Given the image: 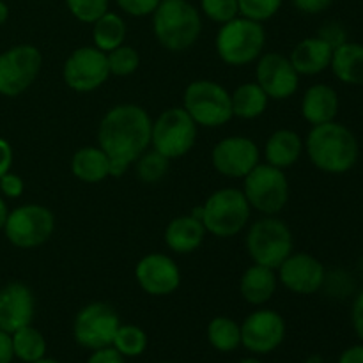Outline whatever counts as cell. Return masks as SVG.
Listing matches in <instances>:
<instances>
[{
	"label": "cell",
	"mask_w": 363,
	"mask_h": 363,
	"mask_svg": "<svg viewBox=\"0 0 363 363\" xmlns=\"http://www.w3.org/2000/svg\"><path fill=\"white\" fill-rule=\"evenodd\" d=\"M152 119L135 103H121L103 116L98 145L110 160V177H121L151 147Z\"/></svg>",
	"instance_id": "6da1fadb"
},
{
	"label": "cell",
	"mask_w": 363,
	"mask_h": 363,
	"mask_svg": "<svg viewBox=\"0 0 363 363\" xmlns=\"http://www.w3.org/2000/svg\"><path fill=\"white\" fill-rule=\"evenodd\" d=\"M303 149L315 169L332 176L353 170L360 158L357 135L337 121L312 126L303 140Z\"/></svg>",
	"instance_id": "7a4b0ae2"
},
{
	"label": "cell",
	"mask_w": 363,
	"mask_h": 363,
	"mask_svg": "<svg viewBox=\"0 0 363 363\" xmlns=\"http://www.w3.org/2000/svg\"><path fill=\"white\" fill-rule=\"evenodd\" d=\"M151 16L156 41L169 52H184L201 38V13L188 0H162Z\"/></svg>",
	"instance_id": "3957f363"
},
{
	"label": "cell",
	"mask_w": 363,
	"mask_h": 363,
	"mask_svg": "<svg viewBox=\"0 0 363 363\" xmlns=\"http://www.w3.org/2000/svg\"><path fill=\"white\" fill-rule=\"evenodd\" d=\"M264 25L245 16H236L227 23H222L216 32V55L227 66H248L264 53Z\"/></svg>",
	"instance_id": "277c9868"
},
{
	"label": "cell",
	"mask_w": 363,
	"mask_h": 363,
	"mask_svg": "<svg viewBox=\"0 0 363 363\" xmlns=\"http://www.w3.org/2000/svg\"><path fill=\"white\" fill-rule=\"evenodd\" d=\"M252 208L240 188H220L202 204V225L215 238L229 240L248 225Z\"/></svg>",
	"instance_id": "5b68a950"
},
{
	"label": "cell",
	"mask_w": 363,
	"mask_h": 363,
	"mask_svg": "<svg viewBox=\"0 0 363 363\" xmlns=\"http://www.w3.org/2000/svg\"><path fill=\"white\" fill-rule=\"evenodd\" d=\"M245 248L254 264L277 269L294 252V238L284 220L262 216L248 227Z\"/></svg>",
	"instance_id": "8992f818"
},
{
	"label": "cell",
	"mask_w": 363,
	"mask_h": 363,
	"mask_svg": "<svg viewBox=\"0 0 363 363\" xmlns=\"http://www.w3.org/2000/svg\"><path fill=\"white\" fill-rule=\"evenodd\" d=\"M183 108L201 128H220L233 119L230 92L215 80H194L183 94Z\"/></svg>",
	"instance_id": "52a82bcc"
},
{
	"label": "cell",
	"mask_w": 363,
	"mask_h": 363,
	"mask_svg": "<svg viewBox=\"0 0 363 363\" xmlns=\"http://www.w3.org/2000/svg\"><path fill=\"white\" fill-rule=\"evenodd\" d=\"M241 191L252 209L264 216H277L289 201V181L284 170L259 163L243 177Z\"/></svg>",
	"instance_id": "ba28073f"
},
{
	"label": "cell",
	"mask_w": 363,
	"mask_h": 363,
	"mask_svg": "<svg viewBox=\"0 0 363 363\" xmlns=\"http://www.w3.org/2000/svg\"><path fill=\"white\" fill-rule=\"evenodd\" d=\"M197 130L183 106L167 108L152 121L151 147L169 160L186 156L197 142Z\"/></svg>",
	"instance_id": "9c48e42d"
},
{
	"label": "cell",
	"mask_w": 363,
	"mask_h": 363,
	"mask_svg": "<svg viewBox=\"0 0 363 363\" xmlns=\"http://www.w3.org/2000/svg\"><path fill=\"white\" fill-rule=\"evenodd\" d=\"M4 234L13 247L30 250L45 245L55 230V216L52 209L41 204H23L11 209Z\"/></svg>",
	"instance_id": "30bf717a"
},
{
	"label": "cell",
	"mask_w": 363,
	"mask_h": 363,
	"mask_svg": "<svg viewBox=\"0 0 363 363\" xmlns=\"http://www.w3.org/2000/svg\"><path fill=\"white\" fill-rule=\"evenodd\" d=\"M43 67V53L34 45H16L0 52V96L18 98L35 80Z\"/></svg>",
	"instance_id": "8fae6325"
},
{
	"label": "cell",
	"mask_w": 363,
	"mask_h": 363,
	"mask_svg": "<svg viewBox=\"0 0 363 363\" xmlns=\"http://www.w3.org/2000/svg\"><path fill=\"white\" fill-rule=\"evenodd\" d=\"M121 318L112 305L105 301H92L78 311L73 321L74 342L89 351L112 346Z\"/></svg>",
	"instance_id": "7c38bea8"
},
{
	"label": "cell",
	"mask_w": 363,
	"mask_h": 363,
	"mask_svg": "<svg viewBox=\"0 0 363 363\" xmlns=\"http://www.w3.org/2000/svg\"><path fill=\"white\" fill-rule=\"evenodd\" d=\"M110 77L106 53L96 46L73 50L62 66L64 84L74 92H92L101 87Z\"/></svg>",
	"instance_id": "4fadbf2b"
},
{
	"label": "cell",
	"mask_w": 363,
	"mask_h": 363,
	"mask_svg": "<svg viewBox=\"0 0 363 363\" xmlns=\"http://www.w3.org/2000/svg\"><path fill=\"white\" fill-rule=\"evenodd\" d=\"M241 346L252 354H269L286 339V321L272 308H257L241 323Z\"/></svg>",
	"instance_id": "5bb4252c"
},
{
	"label": "cell",
	"mask_w": 363,
	"mask_h": 363,
	"mask_svg": "<svg viewBox=\"0 0 363 363\" xmlns=\"http://www.w3.org/2000/svg\"><path fill=\"white\" fill-rule=\"evenodd\" d=\"M261 163V151L252 138L233 135L213 147L211 165L220 176L229 179H243Z\"/></svg>",
	"instance_id": "9a60e30c"
},
{
	"label": "cell",
	"mask_w": 363,
	"mask_h": 363,
	"mask_svg": "<svg viewBox=\"0 0 363 363\" xmlns=\"http://www.w3.org/2000/svg\"><path fill=\"white\" fill-rule=\"evenodd\" d=\"M255 62V82L269 99L284 101L296 94L300 74L293 67L289 57L279 52H266Z\"/></svg>",
	"instance_id": "2e32d148"
},
{
	"label": "cell",
	"mask_w": 363,
	"mask_h": 363,
	"mask_svg": "<svg viewBox=\"0 0 363 363\" xmlns=\"http://www.w3.org/2000/svg\"><path fill=\"white\" fill-rule=\"evenodd\" d=\"M277 277L287 291L300 296L319 293L326 284L325 266L307 252H293L277 268Z\"/></svg>",
	"instance_id": "e0dca14e"
},
{
	"label": "cell",
	"mask_w": 363,
	"mask_h": 363,
	"mask_svg": "<svg viewBox=\"0 0 363 363\" xmlns=\"http://www.w3.org/2000/svg\"><path fill=\"white\" fill-rule=\"evenodd\" d=\"M135 280L145 294L155 298L169 296L181 286V269L170 255L152 252L135 266Z\"/></svg>",
	"instance_id": "ac0fdd59"
},
{
	"label": "cell",
	"mask_w": 363,
	"mask_h": 363,
	"mask_svg": "<svg viewBox=\"0 0 363 363\" xmlns=\"http://www.w3.org/2000/svg\"><path fill=\"white\" fill-rule=\"evenodd\" d=\"M35 315L34 293L23 282H9L0 289V330L13 333L32 325Z\"/></svg>",
	"instance_id": "d6986e66"
},
{
	"label": "cell",
	"mask_w": 363,
	"mask_h": 363,
	"mask_svg": "<svg viewBox=\"0 0 363 363\" xmlns=\"http://www.w3.org/2000/svg\"><path fill=\"white\" fill-rule=\"evenodd\" d=\"M333 48L321 38H305L291 50L289 60L300 77H315L330 69Z\"/></svg>",
	"instance_id": "ffe728a7"
},
{
	"label": "cell",
	"mask_w": 363,
	"mask_h": 363,
	"mask_svg": "<svg viewBox=\"0 0 363 363\" xmlns=\"http://www.w3.org/2000/svg\"><path fill=\"white\" fill-rule=\"evenodd\" d=\"M339 94L335 89L328 84H314L303 92V98L300 103L301 117L307 121L311 126L330 123L335 121L339 113Z\"/></svg>",
	"instance_id": "44dd1931"
},
{
	"label": "cell",
	"mask_w": 363,
	"mask_h": 363,
	"mask_svg": "<svg viewBox=\"0 0 363 363\" xmlns=\"http://www.w3.org/2000/svg\"><path fill=\"white\" fill-rule=\"evenodd\" d=\"M303 138L289 128L273 131L264 144V158L268 165L280 170H287L298 163L303 155Z\"/></svg>",
	"instance_id": "7402d4cb"
},
{
	"label": "cell",
	"mask_w": 363,
	"mask_h": 363,
	"mask_svg": "<svg viewBox=\"0 0 363 363\" xmlns=\"http://www.w3.org/2000/svg\"><path fill=\"white\" fill-rule=\"evenodd\" d=\"M206 234L208 233L202 225V220L191 215H183L167 223L163 240L172 252L179 255H188L201 247Z\"/></svg>",
	"instance_id": "603a6c76"
},
{
	"label": "cell",
	"mask_w": 363,
	"mask_h": 363,
	"mask_svg": "<svg viewBox=\"0 0 363 363\" xmlns=\"http://www.w3.org/2000/svg\"><path fill=\"white\" fill-rule=\"evenodd\" d=\"M279 287L277 269L261 264L248 266L240 279V294L248 305L262 307L268 303Z\"/></svg>",
	"instance_id": "cb8c5ba5"
},
{
	"label": "cell",
	"mask_w": 363,
	"mask_h": 363,
	"mask_svg": "<svg viewBox=\"0 0 363 363\" xmlns=\"http://www.w3.org/2000/svg\"><path fill=\"white\" fill-rule=\"evenodd\" d=\"M333 77L344 85L363 87V45L346 41L333 50L330 62Z\"/></svg>",
	"instance_id": "d4e9b609"
},
{
	"label": "cell",
	"mask_w": 363,
	"mask_h": 363,
	"mask_svg": "<svg viewBox=\"0 0 363 363\" xmlns=\"http://www.w3.org/2000/svg\"><path fill=\"white\" fill-rule=\"evenodd\" d=\"M71 172L82 183H101L110 177V160L99 145H87L73 155Z\"/></svg>",
	"instance_id": "484cf974"
},
{
	"label": "cell",
	"mask_w": 363,
	"mask_h": 363,
	"mask_svg": "<svg viewBox=\"0 0 363 363\" xmlns=\"http://www.w3.org/2000/svg\"><path fill=\"white\" fill-rule=\"evenodd\" d=\"M233 116L243 121H254L268 110L269 98L257 82H245L230 92Z\"/></svg>",
	"instance_id": "4316f807"
},
{
	"label": "cell",
	"mask_w": 363,
	"mask_h": 363,
	"mask_svg": "<svg viewBox=\"0 0 363 363\" xmlns=\"http://www.w3.org/2000/svg\"><path fill=\"white\" fill-rule=\"evenodd\" d=\"M126 32L128 28L124 18L119 13L106 11L101 18L92 23V41H94L96 48L108 53L117 46L124 45Z\"/></svg>",
	"instance_id": "83f0119b"
},
{
	"label": "cell",
	"mask_w": 363,
	"mask_h": 363,
	"mask_svg": "<svg viewBox=\"0 0 363 363\" xmlns=\"http://www.w3.org/2000/svg\"><path fill=\"white\" fill-rule=\"evenodd\" d=\"M14 358L23 363H34L46 357V340L43 333L32 325L11 333Z\"/></svg>",
	"instance_id": "f1b7e54d"
},
{
	"label": "cell",
	"mask_w": 363,
	"mask_h": 363,
	"mask_svg": "<svg viewBox=\"0 0 363 363\" xmlns=\"http://www.w3.org/2000/svg\"><path fill=\"white\" fill-rule=\"evenodd\" d=\"M208 340L220 353H233L241 346V326L227 315H216L208 325Z\"/></svg>",
	"instance_id": "f546056e"
},
{
	"label": "cell",
	"mask_w": 363,
	"mask_h": 363,
	"mask_svg": "<svg viewBox=\"0 0 363 363\" xmlns=\"http://www.w3.org/2000/svg\"><path fill=\"white\" fill-rule=\"evenodd\" d=\"M112 347L119 351L124 358H137L147 350V333L137 325L121 323L116 337H113Z\"/></svg>",
	"instance_id": "4dcf8cb0"
},
{
	"label": "cell",
	"mask_w": 363,
	"mask_h": 363,
	"mask_svg": "<svg viewBox=\"0 0 363 363\" xmlns=\"http://www.w3.org/2000/svg\"><path fill=\"white\" fill-rule=\"evenodd\" d=\"M169 158L160 155L155 149H147L137 162L133 163L137 176L142 183L145 184H156L167 176L169 172Z\"/></svg>",
	"instance_id": "1f68e13d"
},
{
	"label": "cell",
	"mask_w": 363,
	"mask_h": 363,
	"mask_svg": "<svg viewBox=\"0 0 363 363\" xmlns=\"http://www.w3.org/2000/svg\"><path fill=\"white\" fill-rule=\"evenodd\" d=\"M110 74L113 77H130L140 66V55L133 46L121 45L116 50L106 53Z\"/></svg>",
	"instance_id": "d6a6232c"
},
{
	"label": "cell",
	"mask_w": 363,
	"mask_h": 363,
	"mask_svg": "<svg viewBox=\"0 0 363 363\" xmlns=\"http://www.w3.org/2000/svg\"><path fill=\"white\" fill-rule=\"evenodd\" d=\"M282 2L284 0H238V7H240V16L264 23L279 13Z\"/></svg>",
	"instance_id": "836d02e7"
},
{
	"label": "cell",
	"mask_w": 363,
	"mask_h": 363,
	"mask_svg": "<svg viewBox=\"0 0 363 363\" xmlns=\"http://www.w3.org/2000/svg\"><path fill=\"white\" fill-rule=\"evenodd\" d=\"M110 0H66L69 13L82 23L92 25L108 11Z\"/></svg>",
	"instance_id": "e575fe53"
},
{
	"label": "cell",
	"mask_w": 363,
	"mask_h": 363,
	"mask_svg": "<svg viewBox=\"0 0 363 363\" xmlns=\"http://www.w3.org/2000/svg\"><path fill=\"white\" fill-rule=\"evenodd\" d=\"M201 11L206 18L220 25L240 16L238 0H201Z\"/></svg>",
	"instance_id": "d590c367"
},
{
	"label": "cell",
	"mask_w": 363,
	"mask_h": 363,
	"mask_svg": "<svg viewBox=\"0 0 363 363\" xmlns=\"http://www.w3.org/2000/svg\"><path fill=\"white\" fill-rule=\"evenodd\" d=\"M162 0H116L117 7L123 11L124 14L133 18H144L151 16L160 6Z\"/></svg>",
	"instance_id": "8d00e7d4"
},
{
	"label": "cell",
	"mask_w": 363,
	"mask_h": 363,
	"mask_svg": "<svg viewBox=\"0 0 363 363\" xmlns=\"http://www.w3.org/2000/svg\"><path fill=\"white\" fill-rule=\"evenodd\" d=\"M318 38H321L323 41L328 43V45L335 50L347 41V30L339 23V21H328V23H325L319 28Z\"/></svg>",
	"instance_id": "74e56055"
},
{
	"label": "cell",
	"mask_w": 363,
	"mask_h": 363,
	"mask_svg": "<svg viewBox=\"0 0 363 363\" xmlns=\"http://www.w3.org/2000/svg\"><path fill=\"white\" fill-rule=\"evenodd\" d=\"M25 190V183L18 174H13L9 170L0 177V195L6 199H18L21 197Z\"/></svg>",
	"instance_id": "f35d334b"
},
{
	"label": "cell",
	"mask_w": 363,
	"mask_h": 363,
	"mask_svg": "<svg viewBox=\"0 0 363 363\" xmlns=\"http://www.w3.org/2000/svg\"><path fill=\"white\" fill-rule=\"evenodd\" d=\"M333 0H293V6L303 14H321L330 9Z\"/></svg>",
	"instance_id": "ab89813d"
},
{
	"label": "cell",
	"mask_w": 363,
	"mask_h": 363,
	"mask_svg": "<svg viewBox=\"0 0 363 363\" xmlns=\"http://www.w3.org/2000/svg\"><path fill=\"white\" fill-rule=\"evenodd\" d=\"M87 363H124V357L112 346H108L92 351Z\"/></svg>",
	"instance_id": "60d3db41"
},
{
	"label": "cell",
	"mask_w": 363,
	"mask_h": 363,
	"mask_svg": "<svg viewBox=\"0 0 363 363\" xmlns=\"http://www.w3.org/2000/svg\"><path fill=\"white\" fill-rule=\"evenodd\" d=\"M351 325H353V330L358 335V339L363 342V289L357 294L353 307H351Z\"/></svg>",
	"instance_id": "b9f144b4"
},
{
	"label": "cell",
	"mask_w": 363,
	"mask_h": 363,
	"mask_svg": "<svg viewBox=\"0 0 363 363\" xmlns=\"http://www.w3.org/2000/svg\"><path fill=\"white\" fill-rule=\"evenodd\" d=\"M13 147L6 138L0 137V177L9 172L11 167H13Z\"/></svg>",
	"instance_id": "7bdbcfd3"
},
{
	"label": "cell",
	"mask_w": 363,
	"mask_h": 363,
	"mask_svg": "<svg viewBox=\"0 0 363 363\" xmlns=\"http://www.w3.org/2000/svg\"><path fill=\"white\" fill-rule=\"evenodd\" d=\"M14 358L11 333L0 330V363H11Z\"/></svg>",
	"instance_id": "ee69618b"
},
{
	"label": "cell",
	"mask_w": 363,
	"mask_h": 363,
	"mask_svg": "<svg viewBox=\"0 0 363 363\" xmlns=\"http://www.w3.org/2000/svg\"><path fill=\"white\" fill-rule=\"evenodd\" d=\"M337 363H363V342L344 350Z\"/></svg>",
	"instance_id": "f6af8a7d"
},
{
	"label": "cell",
	"mask_w": 363,
	"mask_h": 363,
	"mask_svg": "<svg viewBox=\"0 0 363 363\" xmlns=\"http://www.w3.org/2000/svg\"><path fill=\"white\" fill-rule=\"evenodd\" d=\"M11 209L7 208V202L6 199L0 195V230L4 229V225H6V220H7V215H9Z\"/></svg>",
	"instance_id": "bcb514c9"
},
{
	"label": "cell",
	"mask_w": 363,
	"mask_h": 363,
	"mask_svg": "<svg viewBox=\"0 0 363 363\" xmlns=\"http://www.w3.org/2000/svg\"><path fill=\"white\" fill-rule=\"evenodd\" d=\"M7 18H9V7H7V4L4 0H0V27L6 23Z\"/></svg>",
	"instance_id": "7dc6e473"
},
{
	"label": "cell",
	"mask_w": 363,
	"mask_h": 363,
	"mask_svg": "<svg viewBox=\"0 0 363 363\" xmlns=\"http://www.w3.org/2000/svg\"><path fill=\"white\" fill-rule=\"evenodd\" d=\"M301 363H325V362H323L321 354H311V357L305 358V360Z\"/></svg>",
	"instance_id": "c3c4849f"
},
{
	"label": "cell",
	"mask_w": 363,
	"mask_h": 363,
	"mask_svg": "<svg viewBox=\"0 0 363 363\" xmlns=\"http://www.w3.org/2000/svg\"><path fill=\"white\" fill-rule=\"evenodd\" d=\"M238 363H262L261 360H259V358H254V357H250V358H243V360H240Z\"/></svg>",
	"instance_id": "681fc988"
},
{
	"label": "cell",
	"mask_w": 363,
	"mask_h": 363,
	"mask_svg": "<svg viewBox=\"0 0 363 363\" xmlns=\"http://www.w3.org/2000/svg\"><path fill=\"white\" fill-rule=\"evenodd\" d=\"M34 363H62V362H59V360H55V358H41V360H38V362H34Z\"/></svg>",
	"instance_id": "f907efd6"
},
{
	"label": "cell",
	"mask_w": 363,
	"mask_h": 363,
	"mask_svg": "<svg viewBox=\"0 0 363 363\" xmlns=\"http://www.w3.org/2000/svg\"><path fill=\"white\" fill-rule=\"evenodd\" d=\"M160 363H174V362H160Z\"/></svg>",
	"instance_id": "816d5d0a"
}]
</instances>
